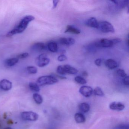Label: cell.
Segmentation results:
<instances>
[{"instance_id": "cell-1", "label": "cell", "mask_w": 129, "mask_h": 129, "mask_svg": "<svg viewBox=\"0 0 129 129\" xmlns=\"http://www.w3.org/2000/svg\"><path fill=\"white\" fill-rule=\"evenodd\" d=\"M35 18L32 16H26L23 18L19 24L14 29L8 32L6 36L8 37H12L15 35L22 33L27 27L31 22L35 20Z\"/></svg>"}, {"instance_id": "cell-2", "label": "cell", "mask_w": 129, "mask_h": 129, "mask_svg": "<svg viewBox=\"0 0 129 129\" xmlns=\"http://www.w3.org/2000/svg\"><path fill=\"white\" fill-rule=\"evenodd\" d=\"M58 80L53 75H46L40 77L37 80L38 85L40 86L51 85L57 83Z\"/></svg>"}, {"instance_id": "cell-3", "label": "cell", "mask_w": 129, "mask_h": 129, "mask_svg": "<svg viewBox=\"0 0 129 129\" xmlns=\"http://www.w3.org/2000/svg\"><path fill=\"white\" fill-rule=\"evenodd\" d=\"M50 59L46 54H41L36 58L35 62L38 66L40 68L45 67L49 64Z\"/></svg>"}, {"instance_id": "cell-4", "label": "cell", "mask_w": 129, "mask_h": 129, "mask_svg": "<svg viewBox=\"0 0 129 129\" xmlns=\"http://www.w3.org/2000/svg\"><path fill=\"white\" fill-rule=\"evenodd\" d=\"M99 28L103 33H114L115 32L114 28L113 25L110 22L106 21L100 22L99 24Z\"/></svg>"}, {"instance_id": "cell-5", "label": "cell", "mask_w": 129, "mask_h": 129, "mask_svg": "<svg viewBox=\"0 0 129 129\" xmlns=\"http://www.w3.org/2000/svg\"><path fill=\"white\" fill-rule=\"evenodd\" d=\"M22 118L25 120L36 121L39 118L37 113L32 111H25L21 114Z\"/></svg>"}, {"instance_id": "cell-6", "label": "cell", "mask_w": 129, "mask_h": 129, "mask_svg": "<svg viewBox=\"0 0 129 129\" xmlns=\"http://www.w3.org/2000/svg\"><path fill=\"white\" fill-rule=\"evenodd\" d=\"M95 46L97 47H102V48H108L112 47L114 46L111 39H105L103 38L101 40L97 41L95 43Z\"/></svg>"}, {"instance_id": "cell-7", "label": "cell", "mask_w": 129, "mask_h": 129, "mask_svg": "<svg viewBox=\"0 0 129 129\" xmlns=\"http://www.w3.org/2000/svg\"><path fill=\"white\" fill-rule=\"evenodd\" d=\"M80 93L86 97H89L92 94L93 90L91 87L82 86L79 89Z\"/></svg>"}, {"instance_id": "cell-8", "label": "cell", "mask_w": 129, "mask_h": 129, "mask_svg": "<svg viewBox=\"0 0 129 129\" xmlns=\"http://www.w3.org/2000/svg\"><path fill=\"white\" fill-rule=\"evenodd\" d=\"M12 84L11 81L7 79H3L0 81V87L3 90L8 91L12 89Z\"/></svg>"}, {"instance_id": "cell-9", "label": "cell", "mask_w": 129, "mask_h": 129, "mask_svg": "<svg viewBox=\"0 0 129 129\" xmlns=\"http://www.w3.org/2000/svg\"><path fill=\"white\" fill-rule=\"evenodd\" d=\"M124 108V105L120 102H113L109 105V108L111 110L121 111L123 110Z\"/></svg>"}, {"instance_id": "cell-10", "label": "cell", "mask_w": 129, "mask_h": 129, "mask_svg": "<svg viewBox=\"0 0 129 129\" xmlns=\"http://www.w3.org/2000/svg\"><path fill=\"white\" fill-rule=\"evenodd\" d=\"M63 70L65 74H75L78 72L77 69L74 67L70 66V65L66 64L62 66Z\"/></svg>"}, {"instance_id": "cell-11", "label": "cell", "mask_w": 129, "mask_h": 129, "mask_svg": "<svg viewBox=\"0 0 129 129\" xmlns=\"http://www.w3.org/2000/svg\"><path fill=\"white\" fill-rule=\"evenodd\" d=\"M86 25L90 27L95 28H99V24L98 21L95 18L92 17L90 18L87 21L86 23Z\"/></svg>"}, {"instance_id": "cell-12", "label": "cell", "mask_w": 129, "mask_h": 129, "mask_svg": "<svg viewBox=\"0 0 129 129\" xmlns=\"http://www.w3.org/2000/svg\"><path fill=\"white\" fill-rule=\"evenodd\" d=\"M59 42L61 45L71 46L74 44L75 43V40L74 38H61L59 39Z\"/></svg>"}, {"instance_id": "cell-13", "label": "cell", "mask_w": 129, "mask_h": 129, "mask_svg": "<svg viewBox=\"0 0 129 129\" xmlns=\"http://www.w3.org/2000/svg\"><path fill=\"white\" fill-rule=\"evenodd\" d=\"M105 65L106 68L111 70L116 68L118 66L116 61L112 59H107L105 62Z\"/></svg>"}, {"instance_id": "cell-14", "label": "cell", "mask_w": 129, "mask_h": 129, "mask_svg": "<svg viewBox=\"0 0 129 129\" xmlns=\"http://www.w3.org/2000/svg\"><path fill=\"white\" fill-rule=\"evenodd\" d=\"M64 33H71L74 34L78 35L80 34L81 31L80 29L77 28L73 25H68L66 27Z\"/></svg>"}, {"instance_id": "cell-15", "label": "cell", "mask_w": 129, "mask_h": 129, "mask_svg": "<svg viewBox=\"0 0 129 129\" xmlns=\"http://www.w3.org/2000/svg\"><path fill=\"white\" fill-rule=\"evenodd\" d=\"M47 47L48 50L52 52H56L58 51V45L55 41H51L48 43Z\"/></svg>"}, {"instance_id": "cell-16", "label": "cell", "mask_w": 129, "mask_h": 129, "mask_svg": "<svg viewBox=\"0 0 129 129\" xmlns=\"http://www.w3.org/2000/svg\"><path fill=\"white\" fill-rule=\"evenodd\" d=\"M74 118L76 122L78 123H84L86 118L83 114L80 113H77L74 115Z\"/></svg>"}, {"instance_id": "cell-17", "label": "cell", "mask_w": 129, "mask_h": 129, "mask_svg": "<svg viewBox=\"0 0 129 129\" xmlns=\"http://www.w3.org/2000/svg\"><path fill=\"white\" fill-rule=\"evenodd\" d=\"M18 61L19 59L18 58H12L7 59L5 61V64L8 67H12L17 64Z\"/></svg>"}, {"instance_id": "cell-18", "label": "cell", "mask_w": 129, "mask_h": 129, "mask_svg": "<svg viewBox=\"0 0 129 129\" xmlns=\"http://www.w3.org/2000/svg\"><path fill=\"white\" fill-rule=\"evenodd\" d=\"M79 109L84 113L88 112L90 109V106L88 103H83L79 105Z\"/></svg>"}, {"instance_id": "cell-19", "label": "cell", "mask_w": 129, "mask_h": 129, "mask_svg": "<svg viewBox=\"0 0 129 129\" xmlns=\"http://www.w3.org/2000/svg\"><path fill=\"white\" fill-rule=\"evenodd\" d=\"M33 49L37 50H43L45 49L46 46L44 43H37L34 44L33 45Z\"/></svg>"}, {"instance_id": "cell-20", "label": "cell", "mask_w": 129, "mask_h": 129, "mask_svg": "<svg viewBox=\"0 0 129 129\" xmlns=\"http://www.w3.org/2000/svg\"><path fill=\"white\" fill-rule=\"evenodd\" d=\"M33 98L37 104L40 105L42 104L43 101V97L40 94L37 93H35L33 94Z\"/></svg>"}, {"instance_id": "cell-21", "label": "cell", "mask_w": 129, "mask_h": 129, "mask_svg": "<svg viewBox=\"0 0 129 129\" xmlns=\"http://www.w3.org/2000/svg\"><path fill=\"white\" fill-rule=\"evenodd\" d=\"M29 86L30 89L32 91L35 92H39L40 91V88L39 85L36 83L30 82L29 83Z\"/></svg>"}, {"instance_id": "cell-22", "label": "cell", "mask_w": 129, "mask_h": 129, "mask_svg": "<svg viewBox=\"0 0 129 129\" xmlns=\"http://www.w3.org/2000/svg\"><path fill=\"white\" fill-rule=\"evenodd\" d=\"M94 95L99 96H102L104 95V92L101 88L99 87H96L93 90Z\"/></svg>"}, {"instance_id": "cell-23", "label": "cell", "mask_w": 129, "mask_h": 129, "mask_svg": "<svg viewBox=\"0 0 129 129\" xmlns=\"http://www.w3.org/2000/svg\"><path fill=\"white\" fill-rule=\"evenodd\" d=\"M26 70L28 73L30 74H35L37 73V69L35 66H28L26 68Z\"/></svg>"}, {"instance_id": "cell-24", "label": "cell", "mask_w": 129, "mask_h": 129, "mask_svg": "<svg viewBox=\"0 0 129 129\" xmlns=\"http://www.w3.org/2000/svg\"><path fill=\"white\" fill-rule=\"evenodd\" d=\"M75 80L77 83L80 84H85L87 83L86 80L81 76H78L75 77Z\"/></svg>"}, {"instance_id": "cell-25", "label": "cell", "mask_w": 129, "mask_h": 129, "mask_svg": "<svg viewBox=\"0 0 129 129\" xmlns=\"http://www.w3.org/2000/svg\"><path fill=\"white\" fill-rule=\"evenodd\" d=\"M117 74L120 77H121L124 78L127 76L125 72H124V70H123V69H118V70L117 71Z\"/></svg>"}, {"instance_id": "cell-26", "label": "cell", "mask_w": 129, "mask_h": 129, "mask_svg": "<svg viewBox=\"0 0 129 129\" xmlns=\"http://www.w3.org/2000/svg\"><path fill=\"white\" fill-rule=\"evenodd\" d=\"M56 72L58 74H59L61 75H65L62 66H59L57 67V69H56Z\"/></svg>"}, {"instance_id": "cell-27", "label": "cell", "mask_w": 129, "mask_h": 129, "mask_svg": "<svg viewBox=\"0 0 129 129\" xmlns=\"http://www.w3.org/2000/svg\"><path fill=\"white\" fill-rule=\"evenodd\" d=\"M29 55L28 53H21V54H19L17 56V58L18 59H24L27 57H28Z\"/></svg>"}, {"instance_id": "cell-28", "label": "cell", "mask_w": 129, "mask_h": 129, "mask_svg": "<svg viewBox=\"0 0 129 129\" xmlns=\"http://www.w3.org/2000/svg\"><path fill=\"white\" fill-rule=\"evenodd\" d=\"M114 129H129L128 125L121 124L116 126Z\"/></svg>"}, {"instance_id": "cell-29", "label": "cell", "mask_w": 129, "mask_h": 129, "mask_svg": "<svg viewBox=\"0 0 129 129\" xmlns=\"http://www.w3.org/2000/svg\"><path fill=\"white\" fill-rule=\"evenodd\" d=\"M67 59V56L65 55H63V54H62V55L59 56L58 57V61L60 62L64 61H66Z\"/></svg>"}, {"instance_id": "cell-30", "label": "cell", "mask_w": 129, "mask_h": 129, "mask_svg": "<svg viewBox=\"0 0 129 129\" xmlns=\"http://www.w3.org/2000/svg\"><path fill=\"white\" fill-rule=\"evenodd\" d=\"M123 82L125 86H128L129 85V78L128 76L123 78Z\"/></svg>"}, {"instance_id": "cell-31", "label": "cell", "mask_w": 129, "mask_h": 129, "mask_svg": "<svg viewBox=\"0 0 129 129\" xmlns=\"http://www.w3.org/2000/svg\"><path fill=\"white\" fill-rule=\"evenodd\" d=\"M111 40L114 45H115V44H117L119 43H121V41H122L121 39L118 38L112 39H111Z\"/></svg>"}, {"instance_id": "cell-32", "label": "cell", "mask_w": 129, "mask_h": 129, "mask_svg": "<svg viewBox=\"0 0 129 129\" xmlns=\"http://www.w3.org/2000/svg\"><path fill=\"white\" fill-rule=\"evenodd\" d=\"M94 63H95V64L97 66H99V67L101 66L102 64V60L100 58L96 59V60H95Z\"/></svg>"}, {"instance_id": "cell-33", "label": "cell", "mask_w": 129, "mask_h": 129, "mask_svg": "<svg viewBox=\"0 0 129 129\" xmlns=\"http://www.w3.org/2000/svg\"><path fill=\"white\" fill-rule=\"evenodd\" d=\"M59 2V1H53V9H55L57 7V5H58V3Z\"/></svg>"}, {"instance_id": "cell-34", "label": "cell", "mask_w": 129, "mask_h": 129, "mask_svg": "<svg viewBox=\"0 0 129 129\" xmlns=\"http://www.w3.org/2000/svg\"><path fill=\"white\" fill-rule=\"evenodd\" d=\"M55 76L56 77H58L59 78H60V79H66V77H64V76H61V75H56Z\"/></svg>"}, {"instance_id": "cell-35", "label": "cell", "mask_w": 129, "mask_h": 129, "mask_svg": "<svg viewBox=\"0 0 129 129\" xmlns=\"http://www.w3.org/2000/svg\"><path fill=\"white\" fill-rule=\"evenodd\" d=\"M7 124H13V121L12 120H11V119H9V120H8L7 121Z\"/></svg>"}, {"instance_id": "cell-36", "label": "cell", "mask_w": 129, "mask_h": 129, "mask_svg": "<svg viewBox=\"0 0 129 129\" xmlns=\"http://www.w3.org/2000/svg\"><path fill=\"white\" fill-rule=\"evenodd\" d=\"M82 75L83 76H88V74H87V72L86 71H84L82 72Z\"/></svg>"}, {"instance_id": "cell-37", "label": "cell", "mask_w": 129, "mask_h": 129, "mask_svg": "<svg viewBox=\"0 0 129 129\" xmlns=\"http://www.w3.org/2000/svg\"><path fill=\"white\" fill-rule=\"evenodd\" d=\"M4 119H6L7 117V114L6 113H4Z\"/></svg>"}, {"instance_id": "cell-38", "label": "cell", "mask_w": 129, "mask_h": 129, "mask_svg": "<svg viewBox=\"0 0 129 129\" xmlns=\"http://www.w3.org/2000/svg\"><path fill=\"white\" fill-rule=\"evenodd\" d=\"M5 129H12V128H11V127H6V128H5Z\"/></svg>"}, {"instance_id": "cell-39", "label": "cell", "mask_w": 129, "mask_h": 129, "mask_svg": "<svg viewBox=\"0 0 129 129\" xmlns=\"http://www.w3.org/2000/svg\"><path fill=\"white\" fill-rule=\"evenodd\" d=\"M1 127V124H0V127Z\"/></svg>"}]
</instances>
